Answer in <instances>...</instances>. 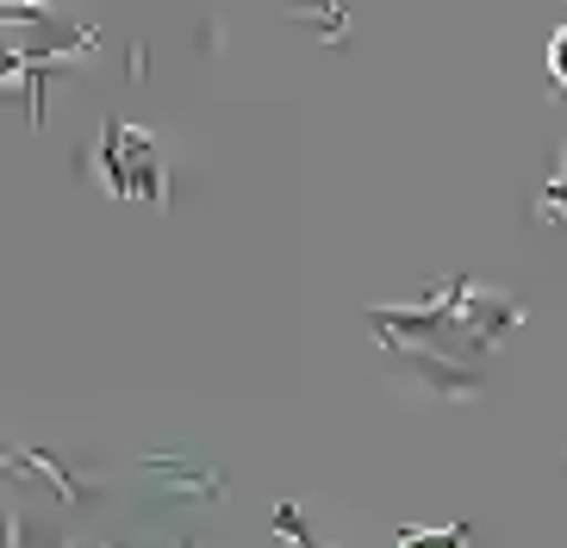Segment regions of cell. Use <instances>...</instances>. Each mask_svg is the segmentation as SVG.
<instances>
[{
	"mask_svg": "<svg viewBox=\"0 0 567 548\" xmlns=\"http://www.w3.org/2000/svg\"><path fill=\"white\" fill-rule=\"evenodd\" d=\"M555 75H561V82H567V32L555 38Z\"/></svg>",
	"mask_w": 567,
	"mask_h": 548,
	"instance_id": "cell-1",
	"label": "cell"
}]
</instances>
